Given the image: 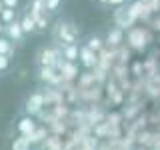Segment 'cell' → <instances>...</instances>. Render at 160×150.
<instances>
[{"mask_svg":"<svg viewBox=\"0 0 160 150\" xmlns=\"http://www.w3.org/2000/svg\"><path fill=\"white\" fill-rule=\"evenodd\" d=\"M80 38V30L78 26L68 18H58L52 26V40L58 44V46H64V44H78Z\"/></svg>","mask_w":160,"mask_h":150,"instance_id":"cell-1","label":"cell"},{"mask_svg":"<svg viewBox=\"0 0 160 150\" xmlns=\"http://www.w3.org/2000/svg\"><path fill=\"white\" fill-rule=\"evenodd\" d=\"M62 58L60 56V46L54 48V46H42L36 54V62L38 66H56V62Z\"/></svg>","mask_w":160,"mask_h":150,"instance_id":"cell-2","label":"cell"},{"mask_svg":"<svg viewBox=\"0 0 160 150\" xmlns=\"http://www.w3.org/2000/svg\"><path fill=\"white\" fill-rule=\"evenodd\" d=\"M36 78L40 80V82L48 84V86H58V84L64 82V78L58 74V70L54 68V66H38Z\"/></svg>","mask_w":160,"mask_h":150,"instance_id":"cell-3","label":"cell"},{"mask_svg":"<svg viewBox=\"0 0 160 150\" xmlns=\"http://www.w3.org/2000/svg\"><path fill=\"white\" fill-rule=\"evenodd\" d=\"M44 104H46L44 102V94L42 92H32L26 98V102H24V112H26L28 116H36V114L42 112Z\"/></svg>","mask_w":160,"mask_h":150,"instance_id":"cell-4","label":"cell"},{"mask_svg":"<svg viewBox=\"0 0 160 150\" xmlns=\"http://www.w3.org/2000/svg\"><path fill=\"white\" fill-rule=\"evenodd\" d=\"M98 52H94V50H90L86 44L84 46H78V60L82 62V66L84 68H88V70H92V68H96L98 66Z\"/></svg>","mask_w":160,"mask_h":150,"instance_id":"cell-5","label":"cell"},{"mask_svg":"<svg viewBox=\"0 0 160 150\" xmlns=\"http://www.w3.org/2000/svg\"><path fill=\"white\" fill-rule=\"evenodd\" d=\"M54 68H56L58 74L64 78V82H68V80H74V78L78 76V66H76V62H68V60L60 58Z\"/></svg>","mask_w":160,"mask_h":150,"instance_id":"cell-6","label":"cell"},{"mask_svg":"<svg viewBox=\"0 0 160 150\" xmlns=\"http://www.w3.org/2000/svg\"><path fill=\"white\" fill-rule=\"evenodd\" d=\"M112 18H114V24H116L118 28H130L136 20H134L132 16L128 14V8H124V6H116V10H114V14H112Z\"/></svg>","mask_w":160,"mask_h":150,"instance_id":"cell-7","label":"cell"},{"mask_svg":"<svg viewBox=\"0 0 160 150\" xmlns=\"http://www.w3.org/2000/svg\"><path fill=\"white\" fill-rule=\"evenodd\" d=\"M4 34H6L8 40L12 42H22L26 34L22 32V26H20V20H12V22L4 24Z\"/></svg>","mask_w":160,"mask_h":150,"instance_id":"cell-8","label":"cell"},{"mask_svg":"<svg viewBox=\"0 0 160 150\" xmlns=\"http://www.w3.org/2000/svg\"><path fill=\"white\" fill-rule=\"evenodd\" d=\"M36 126H38V124L34 122V118L28 116V114H26V116H22V118L16 122V130H18V134H22V136H30V134L34 132V128H36Z\"/></svg>","mask_w":160,"mask_h":150,"instance_id":"cell-9","label":"cell"},{"mask_svg":"<svg viewBox=\"0 0 160 150\" xmlns=\"http://www.w3.org/2000/svg\"><path fill=\"white\" fill-rule=\"evenodd\" d=\"M144 36H146V32H144L142 28H132L128 32V40H130V44H132L136 50L144 48Z\"/></svg>","mask_w":160,"mask_h":150,"instance_id":"cell-10","label":"cell"},{"mask_svg":"<svg viewBox=\"0 0 160 150\" xmlns=\"http://www.w3.org/2000/svg\"><path fill=\"white\" fill-rule=\"evenodd\" d=\"M122 38H124V32H122V28H112V30H108V34H106V38H104V44L106 46H120L122 44Z\"/></svg>","mask_w":160,"mask_h":150,"instance_id":"cell-11","label":"cell"},{"mask_svg":"<svg viewBox=\"0 0 160 150\" xmlns=\"http://www.w3.org/2000/svg\"><path fill=\"white\" fill-rule=\"evenodd\" d=\"M60 56L68 62H76L78 60V44H64L60 46Z\"/></svg>","mask_w":160,"mask_h":150,"instance_id":"cell-12","label":"cell"},{"mask_svg":"<svg viewBox=\"0 0 160 150\" xmlns=\"http://www.w3.org/2000/svg\"><path fill=\"white\" fill-rule=\"evenodd\" d=\"M20 26H22V32L24 34H34L36 32V22H34V18L30 16V14H22V18H20Z\"/></svg>","mask_w":160,"mask_h":150,"instance_id":"cell-13","label":"cell"},{"mask_svg":"<svg viewBox=\"0 0 160 150\" xmlns=\"http://www.w3.org/2000/svg\"><path fill=\"white\" fill-rule=\"evenodd\" d=\"M46 138H48V130L46 128H40V126H36V128H34V132L28 136V140H30L32 146H34V144H42Z\"/></svg>","mask_w":160,"mask_h":150,"instance_id":"cell-14","label":"cell"},{"mask_svg":"<svg viewBox=\"0 0 160 150\" xmlns=\"http://www.w3.org/2000/svg\"><path fill=\"white\" fill-rule=\"evenodd\" d=\"M10 150H32V144H30L28 136L18 134V138H14L12 144H10Z\"/></svg>","mask_w":160,"mask_h":150,"instance_id":"cell-15","label":"cell"},{"mask_svg":"<svg viewBox=\"0 0 160 150\" xmlns=\"http://www.w3.org/2000/svg\"><path fill=\"white\" fill-rule=\"evenodd\" d=\"M28 10H30V16L32 18H36V16H40V14H44L46 12V8H44V0H32L30 2V6H28Z\"/></svg>","mask_w":160,"mask_h":150,"instance_id":"cell-16","label":"cell"},{"mask_svg":"<svg viewBox=\"0 0 160 150\" xmlns=\"http://www.w3.org/2000/svg\"><path fill=\"white\" fill-rule=\"evenodd\" d=\"M86 46L90 48V50H94V52H100L106 44H104V38H100V36H88V40H86Z\"/></svg>","mask_w":160,"mask_h":150,"instance_id":"cell-17","label":"cell"},{"mask_svg":"<svg viewBox=\"0 0 160 150\" xmlns=\"http://www.w3.org/2000/svg\"><path fill=\"white\" fill-rule=\"evenodd\" d=\"M34 22H36V32H46L50 28V20H48V12L40 14V16L34 18Z\"/></svg>","mask_w":160,"mask_h":150,"instance_id":"cell-18","label":"cell"},{"mask_svg":"<svg viewBox=\"0 0 160 150\" xmlns=\"http://www.w3.org/2000/svg\"><path fill=\"white\" fill-rule=\"evenodd\" d=\"M0 54H4V56H8V58L12 56V54H14V44H12V40L0 36Z\"/></svg>","mask_w":160,"mask_h":150,"instance_id":"cell-19","label":"cell"},{"mask_svg":"<svg viewBox=\"0 0 160 150\" xmlns=\"http://www.w3.org/2000/svg\"><path fill=\"white\" fill-rule=\"evenodd\" d=\"M0 20H2V24H8V22H12V20H16V8H2Z\"/></svg>","mask_w":160,"mask_h":150,"instance_id":"cell-20","label":"cell"},{"mask_svg":"<svg viewBox=\"0 0 160 150\" xmlns=\"http://www.w3.org/2000/svg\"><path fill=\"white\" fill-rule=\"evenodd\" d=\"M60 4H62V0H44V8H46V12H54V10H58Z\"/></svg>","mask_w":160,"mask_h":150,"instance_id":"cell-21","label":"cell"},{"mask_svg":"<svg viewBox=\"0 0 160 150\" xmlns=\"http://www.w3.org/2000/svg\"><path fill=\"white\" fill-rule=\"evenodd\" d=\"M8 66H10V58L4 56V54H0V72L8 70Z\"/></svg>","mask_w":160,"mask_h":150,"instance_id":"cell-22","label":"cell"},{"mask_svg":"<svg viewBox=\"0 0 160 150\" xmlns=\"http://www.w3.org/2000/svg\"><path fill=\"white\" fill-rule=\"evenodd\" d=\"M2 4H4V8H18L20 0H2Z\"/></svg>","mask_w":160,"mask_h":150,"instance_id":"cell-23","label":"cell"},{"mask_svg":"<svg viewBox=\"0 0 160 150\" xmlns=\"http://www.w3.org/2000/svg\"><path fill=\"white\" fill-rule=\"evenodd\" d=\"M126 0H108V6H122Z\"/></svg>","mask_w":160,"mask_h":150,"instance_id":"cell-24","label":"cell"},{"mask_svg":"<svg viewBox=\"0 0 160 150\" xmlns=\"http://www.w3.org/2000/svg\"><path fill=\"white\" fill-rule=\"evenodd\" d=\"M154 28H156V30H160V20H156V22H154Z\"/></svg>","mask_w":160,"mask_h":150,"instance_id":"cell-25","label":"cell"},{"mask_svg":"<svg viewBox=\"0 0 160 150\" xmlns=\"http://www.w3.org/2000/svg\"><path fill=\"white\" fill-rule=\"evenodd\" d=\"M4 32V24H2V20H0V34Z\"/></svg>","mask_w":160,"mask_h":150,"instance_id":"cell-26","label":"cell"},{"mask_svg":"<svg viewBox=\"0 0 160 150\" xmlns=\"http://www.w3.org/2000/svg\"><path fill=\"white\" fill-rule=\"evenodd\" d=\"M96 2H100V4H108V0H96Z\"/></svg>","mask_w":160,"mask_h":150,"instance_id":"cell-27","label":"cell"},{"mask_svg":"<svg viewBox=\"0 0 160 150\" xmlns=\"http://www.w3.org/2000/svg\"><path fill=\"white\" fill-rule=\"evenodd\" d=\"M2 8H4V4H2V0H0V12H2Z\"/></svg>","mask_w":160,"mask_h":150,"instance_id":"cell-28","label":"cell"},{"mask_svg":"<svg viewBox=\"0 0 160 150\" xmlns=\"http://www.w3.org/2000/svg\"><path fill=\"white\" fill-rule=\"evenodd\" d=\"M42 150H44V148H42Z\"/></svg>","mask_w":160,"mask_h":150,"instance_id":"cell-29","label":"cell"}]
</instances>
